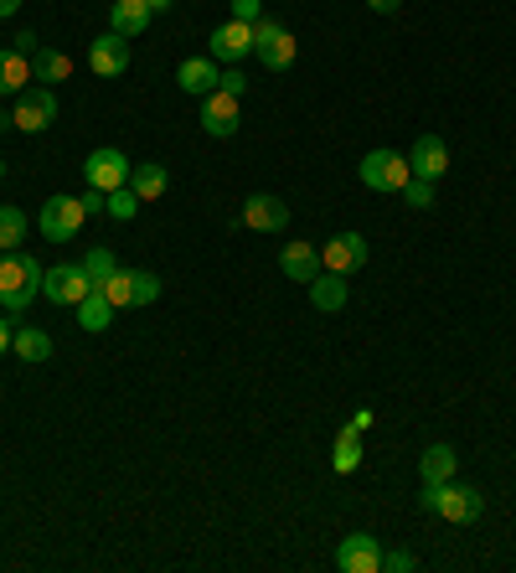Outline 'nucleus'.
<instances>
[{"instance_id":"24","label":"nucleus","mask_w":516,"mask_h":573,"mask_svg":"<svg viewBox=\"0 0 516 573\" xmlns=\"http://www.w3.org/2000/svg\"><path fill=\"white\" fill-rule=\"evenodd\" d=\"M11 352H16L21 362H47V356H52V337H47V331H37V326H16Z\"/></svg>"},{"instance_id":"41","label":"nucleus","mask_w":516,"mask_h":573,"mask_svg":"<svg viewBox=\"0 0 516 573\" xmlns=\"http://www.w3.org/2000/svg\"><path fill=\"white\" fill-rule=\"evenodd\" d=\"M16 11H21V0H0V21H5V16H16Z\"/></svg>"},{"instance_id":"39","label":"nucleus","mask_w":516,"mask_h":573,"mask_svg":"<svg viewBox=\"0 0 516 573\" xmlns=\"http://www.w3.org/2000/svg\"><path fill=\"white\" fill-rule=\"evenodd\" d=\"M367 5H372L378 16H393V11H397V5H403V0H367Z\"/></svg>"},{"instance_id":"33","label":"nucleus","mask_w":516,"mask_h":573,"mask_svg":"<svg viewBox=\"0 0 516 573\" xmlns=\"http://www.w3.org/2000/svg\"><path fill=\"white\" fill-rule=\"evenodd\" d=\"M218 88H222V94H233V99H243V94H248V78H243V68H228V73L218 78Z\"/></svg>"},{"instance_id":"38","label":"nucleus","mask_w":516,"mask_h":573,"mask_svg":"<svg viewBox=\"0 0 516 573\" xmlns=\"http://www.w3.org/2000/svg\"><path fill=\"white\" fill-rule=\"evenodd\" d=\"M352 429H361V435H367V429H372V409H357V414H352Z\"/></svg>"},{"instance_id":"13","label":"nucleus","mask_w":516,"mask_h":573,"mask_svg":"<svg viewBox=\"0 0 516 573\" xmlns=\"http://www.w3.org/2000/svg\"><path fill=\"white\" fill-rule=\"evenodd\" d=\"M88 68L99 73V78H120L130 73V41L120 32H103L99 41H88Z\"/></svg>"},{"instance_id":"36","label":"nucleus","mask_w":516,"mask_h":573,"mask_svg":"<svg viewBox=\"0 0 516 573\" xmlns=\"http://www.w3.org/2000/svg\"><path fill=\"white\" fill-rule=\"evenodd\" d=\"M83 212H103V202H109V192H99V186H88V192H83Z\"/></svg>"},{"instance_id":"34","label":"nucleus","mask_w":516,"mask_h":573,"mask_svg":"<svg viewBox=\"0 0 516 573\" xmlns=\"http://www.w3.org/2000/svg\"><path fill=\"white\" fill-rule=\"evenodd\" d=\"M233 21H248V26H258V21H263V0H233Z\"/></svg>"},{"instance_id":"27","label":"nucleus","mask_w":516,"mask_h":573,"mask_svg":"<svg viewBox=\"0 0 516 573\" xmlns=\"http://www.w3.org/2000/svg\"><path fill=\"white\" fill-rule=\"evenodd\" d=\"M83 275L94 279V290H103L109 279L120 275V258H114V248H94V254L83 258Z\"/></svg>"},{"instance_id":"12","label":"nucleus","mask_w":516,"mask_h":573,"mask_svg":"<svg viewBox=\"0 0 516 573\" xmlns=\"http://www.w3.org/2000/svg\"><path fill=\"white\" fill-rule=\"evenodd\" d=\"M212 58L228 62V68H238L243 58H254V26H248V21H222L218 32H212Z\"/></svg>"},{"instance_id":"29","label":"nucleus","mask_w":516,"mask_h":573,"mask_svg":"<svg viewBox=\"0 0 516 573\" xmlns=\"http://www.w3.org/2000/svg\"><path fill=\"white\" fill-rule=\"evenodd\" d=\"M160 300V279L150 269H130V305H156Z\"/></svg>"},{"instance_id":"14","label":"nucleus","mask_w":516,"mask_h":573,"mask_svg":"<svg viewBox=\"0 0 516 573\" xmlns=\"http://www.w3.org/2000/svg\"><path fill=\"white\" fill-rule=\"evenodd\" d=\"M243 222L254 228V233H279V228H290V207L269 192H254V197L243 202Z\"/></svg>"},{"instance_id":"19","label":"nucleus","mask_w":516,"mask_h":573,"mask_svg":"<svg viewBox=\"0 0 516 573\" xmlns=\"http://www.w3.org/2000/svg\"><path fill=\"white\" fill-rule=\"evenodd\" d=\"M305 290H310V305H316V310H341V305L352 300V290H346V275H331V269H320V275L310 279Z\"/></svg>"},{"instance_id":"1","label":"nucleus","mask_w":516,"mask_h":573,"mask_svg":"<svg viewBox=\"0 0 516 573\" xmlns=\"http://www.w3.org/2000/svg\"><path fill=\"white\" fill-rule=\"evenodd\" d=\"M41 279H47V269L32 254H5L0 258V310L26 316V305L41 295Z\"/></svg>"},{"instance_id":"16","label":"nucleus","mask_w":516,"mask_h":573,"mask_svg":"<svg viewBox=\"0 0 516 573\" xmlns=\"http://www.w3.org/2000/svg\"><path fill=\"white\" fill-rule=\"evenodd\" d=\"M279 269H284V279H295V284H310L320 275V248L316 243H284L279 248Z\"/></svg>"},{"instance_id":"5","label":"nucleus","mask_w":516,"mask_h":573,"mask_svg":"<svg viewBox=\"0 0 516 573\" xmlns=\"http://www.w3.org/2000/svg\"><path fill=\"white\" fill-rule=\"evenodd\" d=\"M58 94L52 88H21L16 94V109H11V124L26 130V135H37V130H52L58 124Z\"/></svg>"},{"instance_id":"2","label":"nucleus","mask_w":516,"mask_h":573,"mask_svg":"<svg viewBox=\"0 0 516 573\" xmlns=\"http://www.w3.org/2000/svg\"><path fill=\"white\" fill-rule=\"evenodd\" d=\"M418 507H423V512H434V516H444V522H476V516L486 512V496H480L476 486L434 480V486H423Z\"/></svg>"},{"instance_id":"25","label":"nucleus","mask_w":516,"mask_h":573,"mask_svg":"<svg viewBox=\"0 0 516 573\" xmlns=\"http://www.w3.org/2000/svg\"><path fill=\"white\" fill-rule=\"evenodd\" d=\"M331 465H336V475H352L361 465V429H352V424H341L336 435V455H331Z\"/></svg>"},{"instance_id":"23","label":"nucleus","mask_w":516,"mask_h":573,"mask_svg":"<svg viewBox=\"0 0 516 573\" xmlns=\"http://www.w3.org/2000/svg\"><path fill=\"white\" fill-rule=\"evenodd\" d=\"M109 320H114L109 295H103V290H88V295L78 300V326L83 331H109Z\"/></svg>"},{"instance_id":"40","label":"nucleus","mask_w":516,"mask_h":573,"mask_svg":"<svg viewBox=\"0 0 516 573\" xmlns=\"http://www.w3.org/2000/svg\"><path fill=\"white\" fill-rule=\"evenodd\" d=\"M11 337H16V331H11V320L0 316V352H5V346H11Z\"/></svg>"},{"instance_id":"18","label":"nucleus","mask_w":516,"mask_h":573,"mask_svg":"<svg viewBox=\"0 0 516 573\" xmlns=\"http://www.w3.org/2000/svg\"><path fill=\"white\" fill-rule=\"evenodd\" d=\"M150 16H156V11H150L145 0H114V5H109V32H120L124 41H135L139 32L150 26Z\"/></svg>"},{"instance_id":"6","label":"nucleus","mask_w":516,"mask_h":573,"mask_svg":"<svg viewBox=\"0 0 516 573\" xmlns=\"http://www.w3.org/2000/svg\"><path fill=\"white\" fill-rule=\"evenodd\" d=\"M130 156L124 150H114V145H99L94 156L83 160V176H88V186H99V192H120V186H130Z\"/></svg>"},{"instance_id":"37","label":"nucleus","mask_w":516,"mask_h":573,"mask_svg":"<svg viewBox=\"0 0 516 573\" xmlns=\"http://www.w3.org/2000/svg\"><path fill=\"white\" fill-rule=\"evenodd\" d=\"M16 52H21V58H32V52H37V32H21V37H16Z\"/></svg>"},{"instance_id":"15","label":"nucleus","mask_w":516,"mask_h":573,"mask_svg":"<svg viewBox=\"0 0 516 573\" xmlns=\"http://www.w3.org/2000/svg\"><path fill=\"white\" fill-rule=\"evenodd\" d=\"M408 166H414V176L439 181L444 171H450V145H444L439 135H418L414 150H408Z\"/></svg>"},{"instance_id":"7","label":"nucleus","mask_w":516,"mask_h":573,"mask_svg":"<svg viewBox=\"0 0 516 573\" xmlns=\"http://www.w3.org/2000/svg\"><path fill=\"white\" fill-rule=\"evenodd\" d=\"M94 290V279L83 275V264H52L47 279H41V295L52 300V305H67V310H78V300Z\"/></svg>"},{"instance_id":"20","label":"nucleus","mask_w":516,"mask_h":573,"mask_svg":"<svg viewBox=\"0 0 516 573\" xmlns=\"http://www.w3.org/2000/svg\"><path fill=\"white\" fill-rule=\"evenodd\" d=\"M455 444H429L423 455H418V475H423V486H434V480H455Z\"/></svg>"},{"instance_id":"32","label":"nucleus","mask_w":516,"mask_h":573,"mask_svg":"<svg viewBox=\"0 0 516 573\" xmlns=\"http://www.w3.org/2000/svg\"><path fill=\"white\" fill-rule=\"evenodd\" d=\"M103 295H109V305L120 310V305H130V269H120V275L103 284Z\"/></svg>"},{"instance_id":"10","label":"nucleus","mask_w":516,"mask_h":573,"mask_svg":"<svg viewBox=\"0 0 516 573\" xmlns=\"http://www.w3.org/2000/svg\"><path fill=\"white\" fill-rule=\"evenodd\" d=\"M361 264H367V237L361 233H336L320 248V269H331V275H357Z\"/></svg>"},{"instance_id":"43","label":"nucleus","mask_w":516,"mask_h":573,"mask_svg":"<svg viewBox=\"0 0 516 573\" xmlns=\"http://www.w3.org/2000/svg\"><path fill=\"white\" fill-rule=\"evenodd\" d=\"M0 181H5V160H0Z\"/></svg>"},{"instance_id":"11","label":"nucleus","mask_w":516,"mask_h":573,"mask_svg":"<svg viewBox=\"0 0 516 573\" xmlns=\"http://www.w3.org/2000/svg\"><path fill=\"white\" fill-rule=\"evenodd\" d=\"M336 563H341V573H382V548H378V537H372V533L341 537Z\"/></svg>"},{"instance_id":"30","label":"nucleus","mask_w":516,"mask_h":573,"mask_svg":"<svg viewBox=\"0 0 516 573\" xmlns=\"http://www.w3.org/2000/svg\"><path fill=\"white\" fill-rule=\"evenodd\" d=\"M103 212L109 218H120V222H130L139 212V197H135V186H120V192H109V202H103Z\"/></svg>"},{"instance_id":"22","label":"nucleus","mask_w":516,"mask_h":573,"mask_svg":"<svg viewBox=\"0 0 516 573\" xmlns=\"http://www.w3.org/2000/svg\"><path fill=\"white\" fill-rule=\"evenodd\" d=\"M21 88H32V62L11 47V52H0V99H5V94H21Z\"/></svg>"},{"instance_id":"21","label":"nucleus","mask_w":516,"mask_h":573,"mask_svg":"<svg viewBox=\"0 0 516 573\" xmlns=\"http://www.w3.org/2000/svg\"><path fill=\"white\" fill-rule=\"evenodd\" d=\"M130 186H135V197H139V202H156V197H165L171 176H165V166L145 160V166H135V171H130Z\"/></svg>"},{"instance_id":"8","label":"nucleus","mask_w":516,"mask_h":573,"mask_svg":"<svg viewBox=\"0 0 516 573\" xmlns=\"http://www.w3.org/2000/svg\"><path fill=\"white\" fill-rule=\"evenodd\" d=\"M83 218H88V212H83L78 197H47L37 228L52 237V243H73V237H78V228H83Z\"/></svg>"},{"instance_id":"4","label":"nucleus","mask_w":516,"mask_h":573,"mask_svg":"<svg viewBox=\"0 0 516 573\" xmlns=\"http://www.w3.org/2000/svg\"><path fill=\"white\" fill-rule=\"evenodd\" d=\"M254 58L269 68V73H284V68H295L299 58V41L290 37V26H279V21H258L254 26Z\"/></svg>"},{"instance_id":"28","label":"nucleus","mask_w":516,"mask_h":573,"mask_svg":"<svg viewBox=\"0 0 516 573\" xmlns=\"http://www.w3.org/2000/svg\"><path fill=\"white\" fill-rule=\"evenodd\" d=\"M21 237H26V212L21 207H0V248L11 254V248H21Z\"/></svg>"},{"instance_id":"3","label":"nucleus","mask_w":516,"mask_h":573,"mask_svg":"<svg viewBox=\"0 0 516 573\" xmlns=\"http://www.w3.org/2000/svg\"><path fill=\"white\" fill-rule=\"evenodd\" d=\"M361 186H372V192H403L408 181H414V166H408V156H397V150H367L361 156Z\"/></svg>"},{"instance_id":"17","label":"nucleus","mask_w":516,"mask_h":573,"mask_svg":"<svg viewBox=\"0 0 516 573\" xmlns=\"http://www.w3.org/2000/svg\"><path fill=\"white\" fill-rule=\"evenodd\" d=\"M218 58H186L176 68V83L186 88V94H197V99H207V94H218Z\"/></svg>"},{"instance_id":"35","label":"nucleus","mask_w":516,"mask_h":573,"mask_svg":"<svg viewBox=\"0 0 516 573\" xmlns=\"http://www.w3.org/2000/svg\"><path fill=\"white\" fill-rule=\"evenodd\" d=\"M418 558L414 553H382V573H414Z\"/></svg>"},{"instance_id":"42","label":"nucleus","mask_w":516,"mask_h":573,"mask_svg":"<svg viewBox=\"0 0 516 573\" xmlns=\"http://www.w3.org/2000/svg\"><path fill=\"white\" fill-rule=\"evenodd\" d=\"M145 5H150V11H171L176 0H145Z\"/></svg>"},{"instance_id":"9","label":"nucleus","mask_w":516,"mask_h":573,"mask_svg":"<svg viewBox=\"0 0 516 573\" xmlns=\"http://www.w3.org/2000/svg\"><path fill=\"white\" fill-rule=\"evenodd\" d=\"M238 124H243V109H238V99H233V94H207V99H201V130H207V135L212 139H233L238 135Z\"/></svg>"},{"instance_id":"26","label":"nucleus","mask_w":516,"mask_h":573,"mask_svg":"<svg viewBox=\"0 0 516 573\" xmlns=\"http://www.w3.org/2000/svg\"><path fill=\"white\" fill-rule=\"evenodd\" d=\"M67 73H73V62L62 52H41V47L32 52V83H62Z\"/></svg>"},{"instance_id":"31","label":"nucleus","mask_w":516,"mask_h":573,"mask_svg":"<svg viewBox=\"0 0 516 573\" xmlns=\"http://www.w3.org/2000/svg\"><path fill=\"white\" fill-rule=\"evenodd\" d=\"M397 197L408 202V207H418V212H423V207H434V181L414 176V181H408V186H403V192H397Z\"/></svg>"}]
</instances>
